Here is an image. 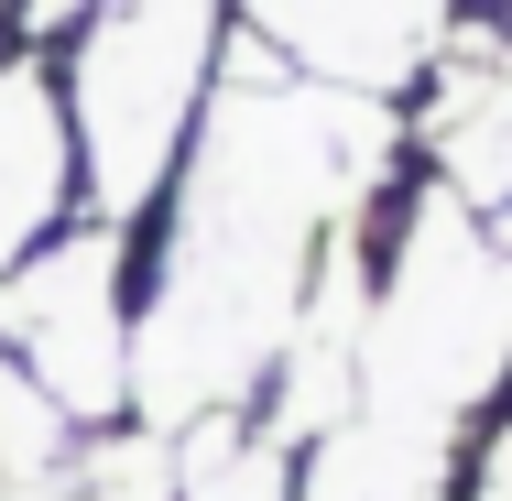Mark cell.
<instances>
[{
  "instance_id": "1",
  "label": "cell",
  "mask_w": 512,
  "mask_h": 501,
  "mask_svg": "<svg viewBox=\"0 0 512 501\" xmlns=\"http://www.w3.org/2000/svg\"><path fill=\"white\" fill-rule=\"evenodd\" d=\"M371 305H360V414L480 436L512 414V251L404 153L371 207Z\"/></svg>"
},
{
  "instance_id": "2",
  "label": "cell",
  "mask_w": 512,
  "mask_h": 501,
  "mask_svg": "<svg viewBox=\"0 0 512 501\" xmlns=\"http://www.w3.org/2000/svg\"><path fill=\"white\" fill-rule=\"evenodd\" d=\"M0 349L66 403V425L131 414V218H66L0 273Z\"/></svg>"
},
{
  "instance_id": "3",
  "label": "cell",
  "mask_w": 512,
  "mask_h": 501,
  "mask_svg": "<svg viewBox=\"0 0 512 501\" xmlns=\"http://www.w3.org/2000/svg\"><path fill=\"white\" fill-rule=\"evenodd\" d=\"M295 77L349 88V99H393L404 109L425 88V66L447 55L458 0H229Z\"/></svg>"
},
{
  "instance_id": "4",
  "label": "cell",
  "mask_w": 512,
  "mask_h": 501,
  "mask_svg": "<svg viewBox=\"0 0 512 501\" xmlns=\"http://www.w3.org/2000/svg\"><path fill=\"white\" fill-rule=\"evenodd\" d=\"M66 218H88V164H77L66 77H55L44 44H0V273L22 251H44Z\"/></svg>"
},
{
  "instance_id": "5",
  "label": "cell",
  "mask_w": 512,
  "mask_h": 501,
  "mask_svg": "<svg viewBox=\"0 0 512 501\" xmlns=\"http://www.w3.org/2000/svg\"><path fill=\"white\" fill-rule=\"evenodd\" d=\"M404 131L425 175L512 251V77L502 66H425V88L404 99Z\"/></svg>"
},
{
  "instance_id": "6",
  "label": "cell",
  "mask_w": 512,
  "mask_h": 501,
  "mask_svg": "<svg viewBox=\"0 0 512 501\" xmlns=\"http://www.w3.org/2000/svg\"><path fill=\"white\" fill-rule=\"evenodd\" d=\"M306 458L273 447L251 414H207L175 436V501H295Z\"/></svg>"
},
{
  "instance_id": "7",
  "label": "cell",
  "mask_w": 512,
  "mask_h": 501,
  "mask_svg": "<svg viewBox=\"0 0 512 501\" xmlns=\"http://www.w3.org/2000/svg\"><path fill=\"white\" fill-rule=\"evenodd\" d=\"M458 501H512V414L469 436V469H458Z\"/></svg>"
},
{
  "instance_id": "8",
  "label": "cell",
  "mask_w": 512,
  "mask_h": 501,
  "mask_svg": "<svg viewBox=\"0 0 512 501\" xmlns=\"http://www.w3.org/2000/svg\"><path fill=\"white\" fill-rule=\"evenodd\" d=\"M0 501H77V480H11Z\"/></svg>"
},
{
  "instance_id": "9",
  "label": "cell",
  "mask_w": 512,
  "mask_h": 501,
  "mask_svg": "<svg viewBox=\"0 0 512 501\" xmlns=\"http://www.w3.org/2000/svg\"><path fill=\"white\" fill-rule=\"evenodd\" d=\"M502 77H512V0H502Z\"/></svg>"
}]
</instances>
